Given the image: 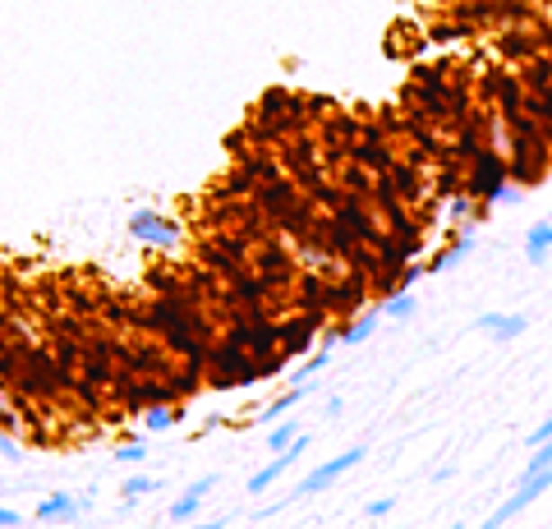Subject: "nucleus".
I'll return each instance as SVG.
<instances>
[{"mask_svg": "<svg viewBox=\"0 0 552 529\" xmlns=\"http://www.w3.org/2000/svg\"><path fill=\"white\" fill-rule=\"evenodd\" d=\"M199 511H203V498H193L189 488H184V493H180V498L166 507V516H171L180 529H184V525H193V516H199Z\"/></svg>", "mask_w": 552, "mask_h": 529, "instance_id": "23", "label": "nucleus"}, {"mask_svg": "<svg viewBox=\"0 0 552 529\" xmlns=\"http://www.w3.org/2000/svg\"><path fill=\"white\" fill-rule=\"evenodd\" d=\"M369 286L373 281L360 276V272H345L336 281H327V318H345V313H360L364 300H369Z\"/></svg>", "mask_w": 552, "mask_h": 529, "instance_id": "6", "label": "nucleus"}, {"mask_svg": "<svg viewBox=\"0 0 552 529\" xmlns=\"http://www.w3.org/2000/svg\"><path fill=\"white\" fill-rule=\"evenodd\" d=\"M378 313H382L387 322H405V318H414V295L405 291V295H396V300H387V304H378Z\"/></svg>", "mask_w": 552, "mask_h": 529, "instance_id": "25", "label": "nucleus"}, {"mask_svg": "<svg viewBox=\"0 0 552 529\" xmlns=\"http://www.w3.org/2000/svg\"><path fill=\"white\" fill-rule=\"evenodd\" d=\"M299 433H304L299 424H290V419H281V424H276V428L267 433V452H272V456H281V452H290V446L299 442Z\"/></svg>", "mask_w": 552, "mask_h": 529, "instance_id": "22", "label": "nucleus"}, {"mask_svg": "<svg viewBox=\"0 0 552 529\" xmlns=\"http://www.w3.org/2000/svg\"><path fill=\"white\" fill-rule=\"evenodd\" d=\"M548 442H552V410H548V419H543V424H539V428L525 437V446H530V452H539V446H548Z\"/></svg>", "mask_w": 552, "mask_h": 529, "instance_id": "32", "label": "nucleus"}, {"mask_svg": "<svg viewBox=\"0 0 552 529\" xmlns=\"http://www.w3.org/2000/svg\"><path fill=\"white\" fill-rule=\"evenodd\" d=\"M78 498H69V493H51V498H42V507H37V520H74L78 516Z\"/></svg>", "mask_w": 552, "mask_h": 529, "instance_id": "21", "label": "nucleus"}, {"mask_svg": "<svg viewBox=\"0 0 552 529\" xmlns=\"http://www.w3.org/2000/svg\"><path fill=\"white\" fill-rule=\"evenodd\" d=\"M521 193H525L521 184H506V189L497 193V202H506V208H511V202H521Z\"/></svg>", "mask_w": 552, "mask_h": 529, "instance_id": "36", "label": "nucleus"}, {"mask_svg": "<svg viewBox=\"0 0 552 529\" xmlns=\"http://www.w3.org/2000/svg\"><path fill=\"white\" fill-rule=\"evenodd\" d=\"M497 56L506 65H530L539 56V42H534V28H502L497 37Z\"/></svg>", "mask_w": 552, "mask_h": 529, "instance_id": "11", "label": "nucleus"}, {"mask_svg": "<svg viewBox=\"0 0 552 529\" xmlns=\"http://www.w3.org/2000/svg\"><path fill=\"white\" fill-rule=\"evenodd\" d=\"M465 37H469V28H460V23H432V28H428V42H438V47L465 42Z\"/></svg>", "mask_w": 552, "mask_h": 529, "instance_id": "26", "label": "nucleus"}, {"mask_svg": "<svg viewBox=\"0 0 552 529\" xmlns=\"http://www.w3.org/2000/svg\"><path fill=\"white\" fill-rule=\"evenodd\" d=\"M391 507H396L391 498H373V502L364 507V516H369V520H382V516H391Z\"/></svg>", "mask_w": 552, "mask_h": 529, "instance_id": "33", "label": "nucleus"}, {"mask_svg": "<svg viewBox=\"0 0 552 529\" xmlns=\"http://www.w3.org/2000/svg\"><path fill=\"white\" fill-rule=\"evenodd\" d=\"M548 254H552V221H534L530 235H525V258H530L534 267H543Z\"/></svg>", "mask_w": 552, "mask_h": 529, "instance_id": "17", "label": "nucleus"}, {"mask_svg": "<svg viewBox=\"0 0 552 529\" xmlns=\"http://www.w3.org/2000/svg\"><path fill=\"white\" fill-rule=\"evenodd\" d=\"M323 322H327V313H290V318H281V354L286 359L304 354L313 345V336L323 332Z\"/></svg>", "mask_w": 552, "mask_h": 529, "instance_id": "8", "label": "nucleus"}, {"mask_svg": "<svg viewBox=\"0 0 552 529\" xmlns=\"http://www.w3.org/2000/svg\"><path fill=\"white\" fill-rule=\"evenodd\" d=\"M506 184H511V161H506L502 152H493V148H484V152L465 166V193L475 198V202H484V208H493L497 193H502Z\"/></svg>", "mask_w": 552, "mask_h": 529, "instance_id": "2", "label": "nucleus"}, {"mask_svg": "<svg viewBox=\"0 0 552 529\" xmlns=\"http://www.w3.org/2000/svg\"><path fill=\"white\" fill-rule=\"evenodd\" d=\"M304 452H308V437L299 433V442L290 446V452H281V456H272V461H267V465H263V470H258V474H254V479L245 483V488H249V498H263V493H267V488H272L276 479H281V474H286V470H290V465H295L299 456H304Z\"/></svg>", "mask_w": 552, "mask_h": 529, "instance_id": "10", "label": "nucleus"}, {"mask_svg": "<svg viewBox=\"0 0 552 529\" xmlns=\"http://www.w3.org/2000/svg\"><path fill=\"white\" fill-rule=\"evenodd\" d=\"M327 359H332V350H318L313 359H304L299 369H295V387H308V378H313V373H323V369H327Z\"/></svg>", "mask_w": 552, "mask_h": 529, "instance_id": "27", "label": "nucleus"}, {"mask_svg": "<svg viewBox=\"0 0 552 529\" xmlns=\"http://www.w3.org/2000/svg\"><path fill=\"white\" fill-rule=\"evenodd\" d=\"M304 396H308V387H290L286 396H276L272 405H263V410H258V424H281V419L295 410V405H299Z\"/></svg>", "mask_w": 552, "mask_h": 529, "instance_id": "19", "label": "nucleus"}, {"mask_svg": "<svg viewBox=\"0 0 552 529\" xmlns=\"http://www.w3.org/2000/svg\"><path fill=\"white\" fill-rule=\"evenodd\" d=\"M373 332H378V313H360L354 322H341V327H336V341H341V345H364Z\"/></svg>", "mask_w": 552, "mask_h": 529, "instance_id": "18", "label": "nucleus"}, {"mask_svg": "<svg viewBox=\"0 0 552 529\" xmlns=\"http://www.w3.org/2000/svg\"><path fill=\"white\" fill-rule=\"evenodd\" d=\"M115 461H120V465H143L147 461V446L143 442H125V446H115Z\"/></svg>", "mask_w": 552, "mask_h": 529, "instance_id": "30", "label": "nucleus"}, {"mask_svg": "<svg viewBox=\"0 0 552 529\" xmlns=\"http://www.w3.org/2000/svg\"><path fill=\"white\" fill-rule=\"evenodd\" d=\"M295 202H304V189L295 184V180H276V184H263L258 193H254V208L267 217V221H276V217H286Z\"/></svg>", "mask_w": 552, "mask_h": 529, "instance_id": "9", "label": "nucleus"}, {"mask_svg": "<svg viewBox=\"0 0 552 529\" xmlns=\"http://www.w3.org/2000/svg\"><path fill=\"white\" fill-rule=\"evenodd\" d=\"M336 180H341V189H345L350 198H373V184H378L382 175H373V171H364V166H354V161H345V166L336 171Z\"/></svg>", "mask_w": 552, "mask_h": 529, "instance_id": "15", "label": "nucleus"}, {"mask_svg": "<svg viewBox=\"0 0 552 529\" xmlns=\"http://www.w3.org/2000/svg\"><path fill=\"white\" fill-rule=\"evenodd\" d=\"M281 166H286V175H290V180L313 175V171H327V166H323V143H318V130H313V134H299V139H290V143L281 148Z\"/></svg>", "mask_w": 552, "mask_h": 529, "instance_id": "7", "label": "nucleus"}, {"mask_svg": "<svg viewBox=\"0 0 552 529\" xmlns=\"http://www.w3.org/2000/svg\"><path fill=\"white\" fill-rule=\"evenodd\" d=\"M147 493H156V479H147V474H129L125 479V502H138Z\"/></svg>", "mask_w": 552, "mask_h": 529, "instance_id": "28", "label": "nucleus"}, {"mask_svg": "<svg viewBox=\"0 0 552 529\" xmlns=\"http://www.w3.org/2000/svg\"><path fill=\"white\" fill-rule=\"evenodd\" d=\"M543 470H552V442L539 446V452H530V465H525L521 479H534V474H543Z\"/></svg>", "mask_w": 552, "mask_h": 529, "instance_id": "29", "label": "nucleus"}, {"mask_svg": "<svg viewBox=\"0 0 552 529\" xmlns=\"http://www.w3.org/2000/svg\"><path fill=\"white\" fill-rule=\"evenodd\" d=\"M350 161H354V166H364V171H373V175H387L401 161L396 143H391V134L382 130V120H369V125L360 130V139H354V148H350Z\"/></svg>", "mask_w": 552, "mask_h": 529, "instance_id": "3", "label": "nucleus"}, {"mask_svg": "<svg viewBox=\"0 0 552 529\" xmlns=\"http://www.w3.org/2000/svg\"><path fill=\"white\" fill-rule=\"evenodd\" d=\"M456 23L479 32L484 23H497V0H465V5H456Z\"/></svg>", "mask_w": 552, "mask_h": 529, "instance_id": "14", "label": "nucleus"}, {"mask_svg": "<svg viewBox=\"0 0 552 529\" xmlns=\"http://www.w3.org/2000/svg\"><path fill=\"white\" fill-rule=\"evenodd\" d=\"M286 373V354H272V359H263V378H281Z\"/></svg>", "mask_w": 552, "mask_h": 529, "instance_id": "34", "label": "nucleus"}, {"mask_svg": "<svg viewBox=\"0 0 552 529\" xmlns=\"http://www.w3.org/2000/svg\"><path fill=\"white\" fill-rule=\"evenodd\" d=\"M175 424H180V410H175V405H156V410L143 415V428H147V433H171Z\"/></svg>", "mask_w": 552, "mask_h": 529, "instance_id": "24", "label": "nucleus"}, {"mask_svg": "<svg viewBox=\"0 0 552 529\" xmlns=\"http://www.w3.org/2000/svg\"><path fill=\"white\" fill-rule=\"evenodd\" d=\"M129 239H138V244H147V249H180V239H184V230H180V221H171L166 212H156V208H138V212H129Z\"/></svg>", "mask_w": 552, "mask_h": 529, "instance_id": "4", "label": "nucleus"}, {"mask_svg": "<svg viewBox=\"0 0 552 529\" xmlns=\"http://www.w3.org/2000/svg\"><path fill=\"white\" fill-rule=\"evenodd\" d=\"M521 78H525V93H552V56H534L521 69Z\"/></svg>", "mask_w": 552, "mask_h": 529, "instance_id": "20", "label": "nucleus"}, {"mask_svg": "<svg viewBox=\"0 0 552 529\" xmlns=\"http://www.w3.org/2000/svg\"><path fill=\"white\" fill-rule=\"evenodd\" d=\"M184 529H226V520H193V525H184Z\"/></svg>", "mask_w": 552, "mask_h": 529, "instance_id": "38", "label": "nucleus"}, {"mask_svg": "<svg viewBox=\"0 0 552 529\" xmlns=\"http://www.w3.org/2000/svg\"><path fill=\"white\" fill-rule=\"evenodd\" d=\"M419 276H423V267H419V263H410V267L401 272V286H414V281H419Z\"/></svg>", "mask_w": 552, "mask_h": 529, "instance_id": "37", "label": "nucleus"}, {"mask_svg": "<svg viewBox=\"0 0 552 529\" xmlns=\"http://www.w3.org/2000/svg\"><path fill=\"white\" fill-rule=\"evenodd\" d=\"M19 525H23V516L14 507H0V529H19Z\"/></svg>", "mask_w": 552, "mask_h": 529, "instance_id": "35", "label": "nucleus"}, {"mask_svg": "<svg viewBox=\"0 0 552 529\" xmlns=\"http://www.w3.org/2000/svg\"><path fill=\"white\" fill-rule=\"evenodd\" d=\"M0 461H5V465H19V461H23V442L5 433V437H0Z\"/></svg>", "mask_w": 552, "mask_h": 529, "instance_id": "31", "label": "nucleus"}, {"mask_svg": "<svg viewBox=\"0 0 552 529\" xmlns=\"http://www.w3.org/2000/svg\"><path fill=\"white\" fill-rule=\"evenodd\" d=\"M475 327H479L484 336H493V341H521V336L530 332V318H525V313H484Z\"/></svg>", "mask_w": 552, "mask_h": 529, "instance_id": "13", "label": "nucleus"}, {"mask_svg": "<svg viewBox=\"0 0 552 529\" xmlns=\"http://www.w3.org/2000/svg\"><path fill=\"white\" fill-rule=\"evenodd\" d=\"M548 488H552V470H543V474H534V479H521V488H516V493H511V498L497 507V516H502V520L521 516L525 507H534V502L548 493Z\"/></svg>", "mask_w": 552, "mask_h": 529, "instance_id": "12", "label": "nucleus"}, {"mask_svg": "<svg viewBox=\"0 0 552 529\" xmlns=\"http://www.w3.org/2000/svg\"><path fill=\"white\" fill-rule=\"evenodd\" d=\"M208 387H217V391H230V387H254V382H263V359H254V354H245V350H235L230 341H221L217 336V345L208 350Z\"/></svg>", "mask_w": 552, "mask_h": 529, "instance_id": "1", "label": "nucleus"}, {"mask_svg": "<svg viewBox=\"0 0 552 529\" xmlns=\"http://www.w3.org/2000/svg\"><path fill=\"white\" fill-rule=\"evenodd\" d=\"M469 244H475V226H460V230H456V235L447 239V249H442L438 258L428 263V272H447V267H451L456 258H465V254H469Z\"/></svg>", "mask_w": 552, "mask_h": 529, "instance_id": "16", "label": "nucleus"}, {"mask_svg": "<svg viewBox=\"0 0 552 529\" xmlns=\"http://www.w3.org/2000/svg\"><path fill=\"white\" fill-rule=\"evenodd\" d=\"M364 446H350V452H341V456H332V461H323L318 470H308L304 479H299V488H295V493L290 498H313V493H323V488H332L345 470H354V465H364Z\"/></svg>", "mask_w": 552, "mask_h": 529, "instance_id": "5", "label": "nucleus"}]
</instances>
